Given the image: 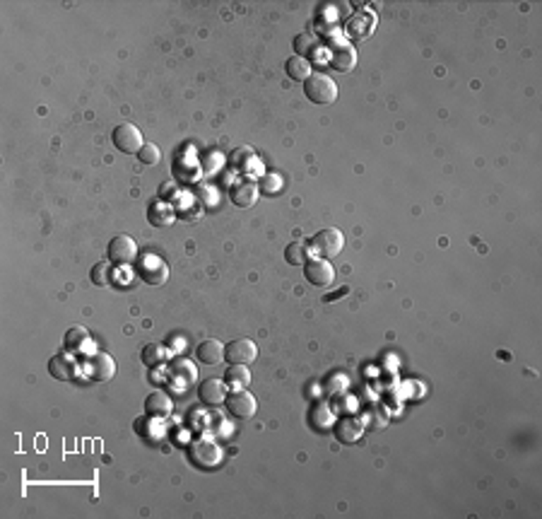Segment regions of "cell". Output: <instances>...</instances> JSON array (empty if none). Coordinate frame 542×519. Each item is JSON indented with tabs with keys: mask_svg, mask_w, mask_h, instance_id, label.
<instances>
[{
	"mask_svg": "<svg viewBox=\"0 0 542 519\" xmlns=\"http://www.w3.org/2000/svg\"><path fill=\"white\" fill-rule=\"evenodd\" d=\"M304 95L313 104H333L338 99V85L325 73H311L304 80Z\"/></svg>",
	"mask_w": 542,
	"mask_h": 519,
	"instance_id": "6da1fadb",
	"label": "cell"
},
{
	"mask_svg": "<svg viewBox=\"0 0 542 519\" xmlns=\"http://www.w3.org/2000/svg\"><path fill=\"white\" fill-rule=\"evenodd\" d=\"M106 256H108V261H111L113 266H118V269L136 264V259H138V244H136V239L128 237V234H116V237L108 241Z\"/></svg>",
	"mask_w": 542,
	"mask_h": 519,
	"instance_id": "7a4b0ae2",
	"label": "cell"
},
{
	"mask_svg": "<svg viewBox=\"0 0 542 519\" xmlns=\"http://www.w3.org/2000/svg\"><path fill=\"white\" fill-rule=\"evenodd\" d=\"M111 141H113V145H116V150L126 152V155H138V150L145 145L142 133L138 131V126H133V123H121V126L113 128Z\"/></svg>",
	"mask_w": 542,
	"mask_h": 519,
	"instance_id": "3957f363",
	"label": "cell"
},
{
	"mask_svg": "<svg viewBox=\"0 0 542 519\" xmlns=\"http://www.w3.org/2000/svg\"><path fill=\"white\" fill-rule=\"evenodd\" d=\"M311 246L323 256V259H333V256H338L340 251H343L345 237L338 227H325L311 237Z\"/></svg>",
	"mask_w": 542,
	"mask_h": 519,
	"instance_id": "277c9868",
	"label": "cell"
},
{
	"mask_svg": "<svg viewBox=\"0 0 542 519\" xmlns=\"http://www.w3.org/2000/svg\"><path fill=\"white\" fill-rule=\"evenodd\" d=\"M304 278L316 287L333 285L335 269L330 266V261L323 259V256H313V259H306V264H304Z\"/></svg>",
	"mask_w": 542,
	"mask_h": 519,
	"instance_id": "5b68a950",
	"label": "cell"
},
{
	"mask_svg": "<svg viewBox=\"0 0 542 519\" xmlns=\"http://www.w3.org/2000/svg\"><path fill=\"white\" fill-rule=\"evenodd\" d=\"M224 404H227V410H229V415H234V418H239V420L251 418V415L256 413V408H258L253 394L246 392V389H234L231 394H227Z\"/></svg>",
	"mask_w": 542,
	"mask_h": 519,
	"instance_id": "8992f818",
	"label": "cell"
},
{
	"mask_svg": "<svg viewBox=\"0 0 542 519\" xmlns=\"http://www.w3.org/2000/svg\"><path fill=\"white\" fill-rule=\"evenodd\" d=\"M258 358V348L251 338H234L224 346V360L231 365H251Z\"/></svg>",
	"mask_w": 542,
	"mask_h": 519,
	"instance_id": "52a82bcc",
	"label": "cell"
},
{
	"mask_svg": "<svg viewBox=\"0 0 542 519\" xmlns=\"http://www.w3.org/2000/svg\"><path fill=\"white\" fill-rule=\"evenodd\" d=\"M138 276L147 282V285H162L169 276V269L159 256H145L138 264Z\"/></svg>",
	"mask_w": 542,
	"mask_h": 519,
	"instance_id": "ba28073f",
	"label": "cell"
},
{
	"mask_svg": "<svg viewBox=\"0 0 542 519\" xmlns=\"http://www.w3.org/2000/svg\"><path fill=\"white\" fill-rule=\"evenodd\" d=\"M87 372L95 382H108V379L116 374V362L108 353H92L87 358Z\"/></svg>",
	"mask_w": 542,
	"mask_h": 519,
	"instance_id": "9c48e42d",
	"label": "cell"
},
{
	"mask_svg": "<svg viewBox=\"0 0 542 519\" xmlns=\"http://www.w3.org/2000/svg\"><path fill=\"white\" fill-rule=\"evenodd\" d=\"M229 198L234 205L239 208H249V205L256 203L258 198V184L253 179H241V182H234L229 189Z\"/></svg>",
	"mask_w": 542,
	"mask_h": 519,
	"instance_id": "30bf717a",
	"label": "cell"
},
{
	"mask_svg": "<svg viewBox=\"0 0 542 519\" xmlns=\"http://www.w3.org/2000/svg\"><path fill=\"white\" fill-rule=\"evenodd\" d=\"M198 397L203 404L208 406H220L222 401L227 399V384L222 382V379H203V382L198 384Z\"/></svg>",
	"mask_w": 542,
	"mask_h": 519,
	"instance_id": "8fae6325",
	"label": "cell"
},
{
	"mask_svg": "<svg viewBox=\"0 0 542 519\" xmlns=\"http://www.w3.org/2000/svg\"><path fill=\"white\" fill-rule=\"evenodd\" d=\"M357 65V51L352 46L338 44L330 51V68H335L338 73H347Z\"/></svg>",
	"mask_w": 542,
	"mask_h": 519,
	"instance_id": "7c38bea8",
	"label": "cell"
},
{
	"mask_svg": "<svg viewBox=\"0 0 542 519\" xmlns=\"http://www.w3.org/2000/svg\"><path fill=\"white\" fill-rule=\"evenodd\" d=\"M195 358L203 365H220L224 360V346L217 338H205L195 346Z\"/></svg>",
	"mask_w": 542,
	"mask_h": 519,
	"instance_id": "4fadbf2b",
	"label": "cell"
},
{
	"mask_svg": "<svg viewBox=\"0 0 542 519\" xmlns=\"http://www.w3.org/2000/svg\"><path fill=\"white\" fill-rule=\"evenodd\" d=\"M172 408H174L172 399L162 392H152L147 399H145V413H147L149 418H167V415L172 413Z\"/></svg>",
	"mask_w": 542,
	"mask_h": 519,
	"instance_id": "5bb4252c",
	"label": "cell"
},
{
	"mask_svg": "<svg viewBox=\"0 0 542 519\" xmlns=\"http://www.w3.org/2000/svg\"><path fill=\"white\" fill-rule=\"evenodd\" d=\"M229 167L239 174H249L258 167V157L251 147H236L229 155Z\"/></svg>",
	"mask_w": 542,
	"mask_h": 519,
	"instance_id": "9a60e30c",
	"label": "cell"
},
{
	"mask_svg": "<svg viewBox=\"0 0 542 519\" xmlns=\"http://www.w3.org/2000/svg\"><path fill=\"white\" fill-rule=\"evenodd\" d=\"M193 459L195 464L200 466H215L220 461V447L215 442H208V440H200L198 445L193 447Z\"/></svg>",
	"mask_w": 542,
	"mask_h": 519,
	"instance_id": "2e32d148",
	"label": "cell"
},
{
	"mask_svg": "<svg viewBox=\"0 0 542 519\" xmlns=\"http://www.w3.org/2000/svg\"><path fill=\"white\" fill-rule=\"evenodd\" d=\"M371 27H374V15L357 13L347 22V34L352 39H364V37H369V34H371Z\"/></svg>",
	"mask_w": 542,
	"mask_h": 519,
	"instance_id": "e0dca14e",
	"label": "cell"
},
{
	"mask_svg": "<svg viewBox=\"0 0 542 519\" xmlns=\"http://www.w3.org/2000/svg\"><path fill=\"white\" fill-rule=\"evenodd\" d=\"M224 384H229L231 389H246L251 384V372L249 365H229L224 372Z\"/></svg>",
	"mask_w": 542,
	"mask_h": 519,
	"instance_id": "ac0fdd59",
	"label": "cell"
},
{
	"mask_svg": "<svg viewBox=\"0 0 542 519\" xmlns=\"http://www.w3.org/2000/svg\"><path fill=\"white\" fill-rule=\"evenodd\" d=\"M49 374L54 379H63L65 382V379H70L72 374H75V362H72L68 356H60L58 353V356H54L49 360Z\"/></svg>",
	"mask_w": 542,
	"mask_h": 519,
	"instance_id": "d6986e66",
	"label": "cell"
},
{
	"mask_svg": "<svg viewBox=\"0 0 542 519\" xmlns=\"http://www.w3.org/2000/svg\"><path fill=\"white\" fill-rule=\"evenodd\" d=\"M285 70H287V75L292 80H299V82H304L309 78V75L313 73L311 70V63H309L306 58H302V56H289L287 58V63H285Z\"/></svg>",
	"mask_w": 542,
	"mask_h": 519,
	"instance_id": "ffe728a7",
	"label": "cell"
},
{
	"mask_svg": "<svg viewBox=\"0 0 542 519\" xmlns=\"http://www.w3.org/2000/svg\"><path fill=\"white\" fill-rule=\"evenodd\" d=\"M140 360L147 367H159V365L167 360V351H164V346H159V343H147V346L140 351Z\"/></svg>",
	"mask_w": 542,
	"mask_h": 519,
	"instance_id": "44dd1931",
	"label": "cell"
},
{
	"mask_svg": "<svg viewBox=\"0 0 542 519\" xmlns=\"http://www.w3.org/2000/svg\"><path fill=\"white\" fill-rule=\"evenodd\" d=\"M316 49H318V39L313 37L311 32H302L294 37V51H297V56H302V58H306V56L313 54Z\"/></svg>",
	"mask_w": 542,
	"mask_h": 519,
	"instance_id": "7402d4cb",
	"label": "cell"
},
{
	"mask_svg": "<svg viewBox=\"0 0 542 519\" xmlns=\"http://www.w3.org/2000/svg\"><path fill=\"white\" fill-rule=\"evenodd\" d=\"M309 259V244L306 241H292L285 249V261L287 264H306Z\"/></svg>",
	"mask_w": 542,
	"mask_h": 519,
	"instance_id": "603a6c76",
	"label": "cell"
},
{
	"mask_svg": "<svg viewBox=\"0 0 542 519\" xmlns=\"http://www.w3.org/2000/svg\"><path fill=\"white\" fill-rule=\"evenodd\" d=\"M172 374H176V377L183 379V382H193V379L198 377V372H195V367L188 362V360H174Z\"/></svg>",
	"mask_w": 542,
	"mask_h": 519,
	"instance_id": "cb8c5ba5",
	"label": "cell"
},
{
	"mask_svg": "<svg viewBox=\"0 0 542 519\" xmlns=\"http://www.w3.org/2000/svg\"><path fill=\"white\" fill-rule=\"evenodd\" d=\"M159 157H162V152H159V147L154 145V143H145L140 150H138V160H140L142 164H147V167L157 164Z\"/></svg>",
	"mask_w": 542,
	"mask_h": 519,
	"instance_id": "d4e9b609",
	"label": "cell"
},
{
	"mask_svg": "<svg viewBox=\"0 0 542 519\" xmlns=\"http://www.w3.org/2000/svg\"><path fill=\"white\" fill-rule=\"evenodd\" d=\"M85 341H87V331L80 326H72V328H68V333H65V346H68V351H77Z\"/></svg>",
	"mask_w": 542,
	"mask_h": 519,
	"instance_id": "484cf974",
	"label": "cell"
},
{
	"mask_svg": "<svg viewBox=\"0 0 542 519\" xmlns=\"http://www.w3.org/2000/svg\"><path fill=\"white\" fill-rule=\"evenodd\" d=\"M111 266L113 264H97L92 269V282L95 285H108L111 282Z\"/></svg>",
	"mask_w": 542,
	"mask_h": 519,
	"instance_id": "4316f807",
	"label": "cell"
},
{
	"mask_svg": "<svg viewBox=\"0 0 542 519\" xmlns=\"http://www.w3.org/2000/svg\"><path fill=\"white\" fill-rule=\"evenodd\" d=\"M347 290H350V287H340V290H335V292H328V295L323 297V302H335L338 297L347 295Z\"/></svg>",
	"mask_w": 542,
	"mask_h": 519,
	"instance_id": "83f0119b",
	"label": "cell"
}]
</instances>
